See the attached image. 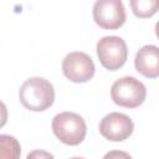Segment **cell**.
Here are the masks:
<instances>
[{
  "label": "cell",
  "mask_w": 159,
  "mask_h": 159,
  "mask_svg": "<svg viewBox=\"0 0 159 159\" xmlns=\"http://www.w3.org/2000/svg\"><path fill=\"white\" fill-rule=\"evenodd\" d=\"M21 104L32 112H42L50 108L55 102V89L50 81L42 77H31L26 80L19 89Z\"/></svg>",
  "instance_id": "obj_1"
},
{
  "label": "cell",
  "mask_w": 159,
  "mask_h": 159,
  "mask_svg": "<svg viewBox=\"0 0 159 159\" xmlns=\"http://www.w3.org/2000/svg\"><path fill=\"white\" fill-rule=\"evenodd\" d=\"M56 138L66 145H78L87 134V125L82 116L73 112H61L56 114L51 123Z\"/></svg>",
  "instance_id": "obj_2"
},
{
  "label": "cell",
  "mask_w": 159,
  "mask_h": 159,
  "mask_svg": "<svg viewBox=\"0 0 159 159\" xmlns=\"http://www.w3.org/2000/svg\"><path fill=\"white\" fill-rule=\"evenodd\" d=\"M145 97V86L132 76H125L117 80L111 87V98L119 107L137 108L144 103Z\"/></svg>",
  "instance_id": "obj_3"
},
{
  "label": "cell",
  "mask_w": 159,
  "mask_h": 159,
  "mask_svg": "<svg viewBox=\"0 0 159 159\" xmlns=\"http://www.w3.org/2000/svg\"><path fill=\"white\" fill-rule=\"evenodd\" d=\"M97 56L101 65L109 71H117L124 66L128 50L125 41L119 36H104L96 46Z\"/></svg>",
  "instance_id": "obj_4"
},
{
  "label": "cell",
  "mask_w": 159,
  "mask_h": 159,
  "mask_svg": "<svg viewBox=\"0 0 159 159\" xmlns=\"http://www.w3.org/2000/svg\"><path fill=\"white\" fill-rule=\"evenodd\" d=\"M93 20L104 30H117L127 20L122 0H97L93 5Z\"/></svg>",
  "instance_id": "obj_5"
},
{
  "label": "cell",
  "mask_w": 159,
  "mask_h": 159,
  "mask_svg": "<svg viewBox=\"0 0 159 159\" xmlns=\"http://www.w3.org/2000/svg\"><path fill=\"white\" fill-rule=\"evenodd\" d=\"M94 63L92 58L81 51H73L66 55L62 61V72L67 80L75 83H84L94 76Z\"/></svg>",
  "instance_id": "obj_6"
},
{
  "label": "cell",
  "mask_w": 159,
  "mask_h": 159,
  "mask_svg": "<svg viewBox=\"0 0 159 159\" xmlns=\"http://www.w3.org/2000/svg\"><path fill=\"white\" fill-rule=\"evenodd\" d=\"M98 129L101 135L107 140L123 142L132 135L134 130V123L127 114L112 112L101 119Z\"/></svg>",
  "instance_id": "obj_7"
},
{
  "label": "cell",
  "mask_w": 159,
  "mask_h": 159,
  "mask_svg": "<svg viewBox=\"0 0 159 159\" xmlns=\"http://www.w3.org/2000/svg\"><path fill=\"white\" fill-rule=\"evenodd\" d=\"M134 67L138 73L147 78L159 77V47L145 45L139 48L134 58Z\"/></svg>",
  "instance_id": "obj_8"
},
{
  "label": "cell",
  "mask_w": 159,
  "mask_h": 159,
  "mask_svg": "<svg viewBox=\"0 0 159 159\" xmlns=\"http://www.w3.org/2000/svg\"><path fill=\"white\" fill-rule=\"evenodd\" d=\"M129 5L134 16L148 19L159 11V0H129Z\"/></svg>",
  "instance_id": "obj_9"
},
{
  "label": "cell",
  "mask_w": 159,
  "mask_h": 159,
  "mask_svg": "<svg viewBox=\"0 0 159 159\" xmlns=\"http://www.w3.org/2000/svg\"><path fill=\"white\" fill-rule=\"evenodd\" d=\"M0 149L1 158H19L21 153L19 142L14 137L6 134L0 135Z\"/></svg>",
  "instance_id": "obj_10"
},
{
  "label": "cell",
  "mask_w": 159,
  "mask_h": 159,
  "mask_svg": "<svg viewBox=\"0 0 159 159\" xmlns=\"http://www.w3.org/2000/svg\"><path fill=\"white\" fill-rule=\"evenodd\" d=\"M155 35H157V37H158V40H159V20L157 21V24H155Z\"/></svg>",
  "instance_id": "obj_11"
}]
</instances>
